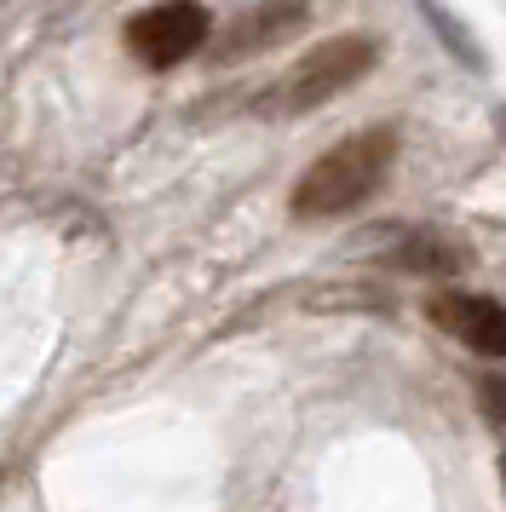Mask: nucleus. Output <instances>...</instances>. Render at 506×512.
Returning a JSON list of instances; mask_svg holds the SVG:
<instances>
[{
  "label": "nucleus",
  "instance_id": "nucleus-1",
  "mask_svg": "<svg viewBox=\"0 0 506 512\" xmlns=\"http://www.w3.org/2000/svg\"><path fill=\"white\" fill-rule=\"evenodd\" d=\"M391 156H397L391 127H363L345 144L322 150L294 185V219H340V213L363 208L391 173Z\"/></svg>",
  "mask_w": 506,
  "mask_h": 512
},
{
  "label": "nucleus",
  "instance_id": "nucleus-2",
  "mask_svg": "<svg viewBox=\"0 0 506 512\" xmlns=\"http://www.w3.org/2000/svg\"><path fill=\"white\" fill-rule=\"evenodd\" d=\"M374 64H380V41L374 35H334L322 47L299 52L294 64L259 93V116H305V110H317L328 98H340L345 87H357Z\"/></svg>",
  "mask_w": 506,
  "mask_h": 512
},
{
  "label": "nucleus",
  "instance_id": "nucleus-3",
  "mask_svg": "<svg viewBox=\"0 0 506 512\" xmlns=\"http://www.w3.org/2000/svg\"><path fill=\"white\" fill-rule=\"evenodd\" d=\"M207 35H213V12H207L202 0H156L138 18H127V52L144 70L184 64L190 52L207 47Z\"/></svg>",
  "mask_w": 506,
  "mask_h": 512
},
{
  "label": "nucleus",
  "instance_id": "nucleus-4",
  "mask_svg": "<svg viewBox=\"0 0 506 512\" xmlns=\"http://www.w3.org/2000/svg\"><path fill=\"white\" fill-rule=\"evenodd\" d=\"M311 24V6L305 0H253L213 35V58L219 64H242L259 52H276L282 41H294L299 29Z\"/></svg>",
  "mask_w": 506,
  "mask_h": 512
},
{
  "label": "nucleus",
  "instance_id": "nucleus-5",
  "mask_svg": "<svg viewBox=\"0 0 506 512\" xmlns=\"http://www.w3.org/2000/svg\"><path fill=\"white\" fill-rule=\"evenodd\" d=\"M432 323L449 328L478 357H506V305L489 300V294H437Z\"/></svg>",
  "mask_w": 506,
  "mask_h": 512
},
{
  "label": "nucleus",
  "instance_id": "nucleus-6",
  "mask_svg": "<svg viewBox=\"0 0 506 512\" xmlns=\"http://www.w3.org/2000/svg\"><path fill=\"white\" fill-rule=\"evenodd\" d=\"M397 265L414 271V277H460V271L472 265V254H466L460 242H449V236H409V242L397 248Z\"/></svg>",
  "mask_w": 506,
  "mask_h": 512
},
{
  "label": "nucleus",
  "instance_id": "nucleus-7",
  "mask_svg": "<svg viewBox=\"0 0 506 512\" xmlns=\"http://www.w3.org/2000/svg\"><path fill=\"white\" fill-rule=\"evenodd\" d=\"M478 403H483V415L495 420V426H506V374H483L478 380Z\"/></svg>",
  "mask_w": 506,
  "mask_h": 512
},
{
  "label": "nucleus",
  "instance_id": "nucleus-8",
  "mask_svg": "<svg viewBox=\"0 0 506 512\" xmlns=\"http://www.w3.org/2000/svg\"><path fill=\"white\" fill-rule=\"evenodd\" d=\"M501 478H506V461H501Z\"/></svg>",
  "mask_w": 506,
  "mask_h": 512
}]
</instances>
